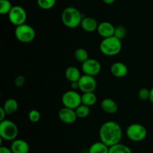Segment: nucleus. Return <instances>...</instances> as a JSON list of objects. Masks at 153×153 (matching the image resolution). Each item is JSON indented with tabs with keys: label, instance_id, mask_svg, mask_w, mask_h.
<instances>
[{
	"label": "nucleus",
	"instance_id": "obj_1",
	"mask_svg": "<svg viewBox=\"0 0 153 153\" xmlns=\"http://www.w3.org/2000/svg\"><path fill=\"white\" fill-rule=\"evenodd\" d=\"M99 136L101 142L108 146H112L121 142L123 138V129L117 122L107 121L100 126Z\"/></svg>",
	"mask_w": 153,
	"mask_h": 153
},
{
	"label": "nucleus",
	"instance_id": "obj_2",
	"mask_svg": "<svg viewBox=\"0 0 153 153\" xmlns=\"http://www.w3.org/2000/svg\"><path fill=\"white\" fill-rule=\"evenodd\" d=\"M83 16L78 8L75 7H67L64 9L61 14V20L66 27L76 28L81 26Z\"/></svg>",
	"mask_w": 153,
	"mask_h": 153
},
{
	"label": "nucleus",
	"instance_id": "obj_3",
	"mask_svg": "<svg viewBox=\"0 0 153 153\" xmlns=\"http://www.w3.org/2000/svg\"><path fill=\"white\" fill-rule=\"evenodd\" d=\"M123 44L121 40L115 36L103 38L100 42V50L106 56H114L121 52Z\"/></svg>",
	"mask_w": 153,
	"mask_h": 153
},
{
	"label": "nucleus",
	"instance_id": "obj_4",
	"mask_svg": "<svg viewBox=\"0 0 153 153\" xmlns=\"http://www.w3.org/2000/svg\"><path fill=\"white\" fill-rule=\"evenodd\" d=\"M18 133V127L13 122L8 119L0 122V138L7 141H13L16 139Z\"/></svg>",
	"mask_w": 153,
	"mask_h": 153
},
{
	"label": "nucleus",
	"instance_id": "obj_5",
	"mask_svg": "<svg viewBox=\"0 0 153 153\" xmlns=\"http://www.w3.org/2000/svg\"><path fill=\"white\" fill-rule=\"evenodd\" d=\"M14 35L17 40L21 43L28 44L33 41L35 38L36 32L32 26L25 23L16 26L14 30Z\"/></svg>",
	"mask_w": 153,
	"mask_h": 153
},
{
	"label": "nucleus",
	"instance_id": "obj_6",
	"mask_svg": "<svg viewBox=\"0 0 153 153\" xmlns=\"http://www.w3.org/2000/svg\"><path fill=\"white\" fill-rule=\"evenodd\" d=\"M126 136L133 142H141L147 136V130L140 123H132L127 128Z\"/></svg>",
	"mask_w": 153,
	"mask_h": 153
},
{
	"label": "nucleus",
	"instance_id": "obj_7",
	"mask_svg": "<svg viewBox=\"0 0 153 153\" xmlns=\"http://www.w3.org/2000/svg\"><path fill=\"white\" fill-rule=\"evenodd\" d=\"M61 101L64 106L76 110L82 104V95L76 90H69L63 94Z\"/></svg>",
	"mask_w": 153,
	"mask_h": 153
},
{
	"label": "nucleus",
	"instance_id": "obj_8",
	"mask_svg": "<svg viewBox=\"0 0 153 153\" xmlns=\"http://www.w3.org/2000/svg\"><path fill=\"white\" fill-rule=\"evenodd\" d=\"M7 15L10 22L15 26L25 24L26 22V10L20 5H13Z\"/></svg>",
	"mask_w": 153,
	"mask_h": 153
},
{
	"label": "nucleus",
	"instance_id": "obj_9",
	"mask_svg": "<svg viewBox=\"0 0 153 153\" xmlns=\"http://www.w3.org/2000/svg\"><path fill=\"white\" fill-rule=\"evenodd\" d=\"M78 82L79 86V89H80L83 93L94 92L97 89V82L95 76L83 74Z\"/></svg>",
	"mask_w": 153,
	"mask_h": 153
},
{
	"label": "nucleus",
	"instance_id": "obj_10",
	"mask_svg": "<svg viewBox=\"0 0 153 153\" xmlns=\"http://www.w3.org/2000/svg\"><path fill=\"white\" fill-rule=\"evenodd\" d=\"M102 65L98 60L95 58H89L87 61L82 64V70L84 74L96 76L100 73Z\"/></svg>",
	"mask_w": 153,
	"mask_h": 153
},
{
	"label": "nucleus",
	"instance_id": "obj_11",
	"mask_svg": "<svg viewBox=\"0 0 153 153\" xmlns=\"http://www.w3.org/2000/svg\"><path fill=\"white\" fill-rule=\"evenodd\" d=\"M58 118L65 124H73L76 121L78 117L75 110L64 106L58 111Z\"/></svg>",
	"mask_w": 153,
	"mask_h": 153
},
{
	"label": "nucleus",
	"instance_id": "obj_12",
	"mask_svg": "<svg viewBox=\"0 0 153 153\" xmlns=\"http://www.w3.org/2000/svg\"><path fill=\"white\" fill-rule=\"evenodd\" d=\"M114 26L111 22H108V21H103V22L99 23L98 28H97V32L103 38L114 36Z\"/></svg>",
	"mask_w": 153,
	"mask_h": 153
},
{
	"label": "nucleus",
	"instance_id": "obj_13",
	"mask_svg": "<svg viewBox=\"0 0 153 153\" xmlns=\"http://www.w3.org/2000/svg\"><path fill=\"white\" fill-rule=\"evenodd\" d=\"M110 71L114 76L117 78L125 77L128 72L126 64L121 62H116L113 63L110 68Z\"/></svg>",
	"mask_w": 153,
	"mask_h": 153
},
{
	"label": "nucleus",
	"instance_id": "obj_14",
	"mask_svg": "<svg viewBox=\"0 0 153 153\" xmlns=\"http://www.w3.org/2000/svg\"><path fill=\"white\" fill-rule=\"evenodd\" d=\"M10 148L13 153H28L30 150L28 142L22 139H15L12 141Z\"/></svg>",
	"mask_w": 153,
	"mask_h": 153
},
{
	"label": "nucleus",
	"instance_id": "obj_15",
	"mask_svg": "<svg viewBox=\"0 0 153 153\" xmlns=\"http://www.w3.org/2000/svg\"><path fill=\"white\" fill-rule=\"evenodd\" d=\"M98 26L99 23L95 18L93 16H85L82 19L80 26L87 32H94L97 31Z\"/></svg>",
	"mask_w": 153,
	"mask_h": 153
},
{
	"label": "nucleus",
	"instance_id": "obj_16",
	"mask_svg": "<svg viewBox=\"0 0 153 153\" xmlns=\"http://www.w3.org/2000/svg\"><path fill=\"white\" fill-rule=\"evenodd\" d=\"M101 109L108 114H114L118 110V105L114 99L106 98L101 102Z\"/></svg>",
	"mask_w": 153,
	"mask_h": 153
},
{
	"label": "nucleus",
	"instance_id": "obj_17",
	"mask_svg": "<svg viewBox=\"0 0 153 153\" xmlns=\"http://www.w3.org/2000/svg\"><path fill=\"white\" fill-rule=\"evenodd\" d=\"M82 76L81 71L76 66H69L65 70V77L69 82H78Z\"/></svg>",
	"mask_w": 153,
	"mask_h": 153
},
{
	"label": "nucleus",
	"instance_id": "obj_18",
	"mask_svg": "<svg viewBox=\"0 0 153 153\" xmlns=\"http://www.w3.org/2000/svg\"><path fill=\"white\" fill-rule=\"evenodd\" d=\"M3 108L5 110L7 115H12L14 114L19 108V104L17 100L14 98H8L4 101Z\"/></svg>",
	"mask_w": 153,
	"mask_h": 153
},
{
	"label": "nucleus",
	"instance_id": "obj_19",
	"mask_svg": "<svg viewBox=\"0 0 153 153\" xmlns=\"http://www.w3.org/2000/svg\"><path fill=\"white\" fill-rule=\"evenodd\" d=\"M88 153H109V146L101 141H98L90 146Z\"/></svg>",
	"mask_w": 153,
	"mask_h": 153
},
{
	"label": "nucleus",
	"instance_id": "obj_20",
	"mask_svg": "<svg viewBox=\"0 0 153 153\" xmlns=\"http://www.w3.org/2000/svg\"><path fill=\"white\" fill-rule=\"evenodd\" d=\"M109 153H133V152L129 146L119 142L109 147Z\"/></svg>",
	"mask_w": 153,
	"mask_h": 153
},
{
	"label": "nucleus",
	"instance_id": "obj_21",
	"mask_svg": "<svg viewBox=\"0 0 153 153\" xmlns=\"http://www.w3.org/2000/svg\"><path fill=\"white\" fill-rule=\"evenodd\" d=\"M97 100V97L94 92L83 93L82 94V104L86 106H94Z\"/></svg>",
	"mask_w": 153,
	"mask_h": 153
},
{
	"label": "nucleus",
	"instance_id": "obj_22",
	"mask_svg": "<svg viewBox=\"0 0 153 153\" xmlns=\"http://www.w3.org/2000/svg\"><path fill=\"white\" fill-rule=\"evenodd\" d=\"M74 57L76 61L82 64L89 58V54L86 50L80 47L76 50L74 52Z\"/></svg>",
	"mask_w": 153,
	"mask_h": 153
},
{
	"label": "nucleus",
	"instance_id": "obj_23",
	"mask_svg": "<svg viewBox=\"0 0 153 153\" xmlns=\"http://www.w3.org/2000/svg\"><path fill=\"white\" fill-rule=\"evenodd\" d=\"M76 113L77 115V117L79 118H85L89 116L90 112H91V109L90 106H86L85 104H81L80 106H78L76 110Z\"/></svg>",
	"mask_w": 153,
	"mask_h": 153
},
{
	"label": "nucleus",
	"instance_id": "obj_24",
	"mask_svg": "<svg viewBox=\"0 0 153 153\" xmlns=\"http://www.w3.org/2000/svg\"><path fill=\"white\" fill-rule=\"evenodd\" d=\"M13 6L9 0H0V14L1 15L8 14Z\"/></svg>",
	"mask_w": 153,
	"mask_h": 153
},
{
	"label": "nucleus",
	"instance_id": "obj_25",
	"mask_svg": "<svg viewBox=\"0 0 153 153\" xmlns=\"http://www.w3.org/2000/svg\"><path fill=\"white\" fill-rule=\"evenodd\" d=\"M39 7L43 10H50L56 4V0H37Z\"/></svg>",
	"mask_w": 153,
	"mask_h": 153
},
{
	"label": "nucleus",
	"instance_id": "obj_26",
	"mask_svg": "<svg viewBox=\"0 0 153 153\" xmlns=\"http://www.w3.org/2000/svg\"><path fill=\"white\" fill-rule=\"evenodd\" d=\"M127 31L126 28L123 26H117L115 27V31H114V35L116 38H117L120 40H123L125 38L126 36Z\"/></svg>",
	"mask_w": 153,
	"mask_h": 153
},
{
	"label": "nucleus",
	"instance_id": "obj_27",
	"mask_svg": "<svg viewBox=\"0 0 153 153\" xmlns=\"http://www.w3.org/2000/svg\"><path fill=\"white\" fill-rule=\"evenodd\" d=\"M138 97L143 101H146L149 100L150 97V89L146 87H143L138 91Z\"/></svg>",
	"mask_w": 153,
	"mask_h": 153
},
{
	"label": "nucleus",
	"instance_id": "obj_28",
	"mask_svg": "<svg viewBox=\"0 0 153 153\" xmlns=\"http://www.w3.org/2000/svg\"><path fill=\"white\" fill-rule=\"evenodd\" d=\"M40 113L38 110H31L28 112V119L29 121H31V122H39V120L40 119Z\"/></svg>",
	"mask_w": 153,
	"mask_h": 153
},
{
	"label": "nucleus",
	"instance_id": "obj_29",
	"mask_svg": "<svg viewBox=\"0 0 153 153\" xmlns=\"http://www.w3.org/2000/svg\"><path fill=\"white\" fill-rule=\"evenodd\" d=\"M14 82L16 87L23 86L24 84H25V76H22V75H19V76H17L16 78H15Z\"/></svg>",
	"mask_w": 153,
	"mask_h": 153
},
{
	"label": "nucleus",
	"instance_id": "obj_30",
	"mask_svg": "<svg viewBox=\"0 0 153 153\" xmlns=\"http://www.w3.org/2000/svg\"><path fill=\"white\" fill-rule=\"evenodd\" d=\"M6 116H7V113H6L5 110H4L3 106H1V107H0V122L6 119Z\"/></svg>",
	"mask_w": 153,
	"mask_h": 153
},
{
	"label": "nucleus",
	"instance_id": "obj_31",
	"mask_svg": "<svg viewBox=\"0 0 153 153\" xmlns=\"http://www.w3.org/2000/svg\"><path fill=\"white\" fill-rule=\"evenodd\" d=\"M0 153H13V152L10 149V148L1 146H0Z\"/></svg>",
	"mask_w": 153,
	"mask_h": 153
},
{
	"label": "nucleus",
	"instance_id": "obj_32",
	"mask_svg": "<svg viewBox=\"0 0 153 153\" xmlns=\"http://www.w3.org/2000/svg\"><path fill=\"white\" fill-rule=\"evenodd\" d=\"M70 87L73 90H76L79 88V82H70Z\"/></svg>",
	"mask_w": 153,
	"mask_h": 153
},
{
	"label": "nucleus",
	"instance_id": "obj_33",
	"mask_svg": "<svg viewBox=\"0 0 153 153\" xmlns=\"http://www.w3.org/2000/svg\"><path fill=\"white\" fill-rule=\"evenodd\" d=\"M115 1H116V0H102L103 2L106 4H113Z\"/></svg>",
	"mask_w": 153,
	"mask_h": 153
},
{
	"label": "nucleus",
	"instance_id": "obj_34",
	"mask_svg": "<svg viewBox=\"0 0 153 153\" xmlns=\"http://www.w3.org/2000/svg\"><path fill=\"white\" fill-rule=\"evenodd\" d=\"M149 100L153 104V87L150 89V97H149Z\"/></svg>",
	"mask_w": 153,
	"mask_h": 153
}]
</instances>
